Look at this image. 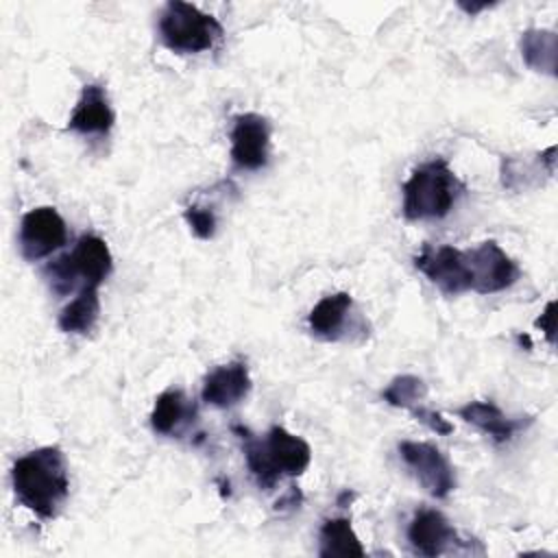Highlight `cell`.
<instances>
[{
	"instance_id": "24",
	"label": "cell",
	"mask_w": 558,
	"mask_h": 558,
	"mask_svg": "<svg viewBox=\"0 0 558 558\" xmlns=\"http://www.w3.org/2000/svg\"><path fill=\"white\" fill-rule=\"evenodd\" d=\"M554 301H549L547 305H545V310H543V314L536 318V327H541V331L545 333V338L554 344Z\"/></svg>"
},
{
	"instance_id": "6",
	"label": "cell",
	"mask_w": 558,
	"mask_h": 558,
	"mask_svg": "<svg viewBox=\"0 0 558 558\" xmlns=\"http://www.w3.org/2000/svg\"><path fill=\"white\" fill-rule=\"evenodd\" d=\"M414 266L442 292L449 296L471 290V270L466 264V253L442 244H425L414 257Z\"/></svg>"
},
{
	"instance_id": "1",
	"label": "cell",
	"mask_w": 558,
	"mask_h": 558,
	"mask_svg": "<svg viewBox=\"0 0 558 558\" xmlns=\"http://www.w3.org/2000/svg\"><path fill=\"white\" fill-rule=\"evenodd\" d=\"M17 501L39 519H54L70 493L68 462L59 447H39L17 458L11 469Z\"/></svg>"
},
{
	"instance_id": "22",
	"label": "cell",
	"mask_w": 558,
	"mask_h": 558,
	"mask_svg": "<svg viewBox=\"0 0 558 558\" xmlns=\"http://www.w3.org/2000/svg\"><path fill=\"white\" fill-rule=\"evenodd\" d=\"M185 222L190 225V229L194 231L196 238L201 240H209L216 233V214L209 207H198V205H190L183 211Z\"/></svg>"
},
{
	"instance_id": "11",
	"label": "cell",
	"mask_w": 558,
	"mask_h": 558,
	"mask_svg": "<svg viewBox=\"0 0 558 558\" xmlns=\"http://www.w3.org/2000/svg\"><path fill=\"white\" fill-rule=\"evenodd\" d=\"M408 541L414 554L436 558L458 541V534L442 512L423 508L412 517L408 525Z\"/></svg>"
},
{
	"instance_id": "26",
	"label": "cell",
	"mask_w": 558,
	"mask_h": 558,
	"mask_svg": "<svg viewBox=\"0 0 558 558\" xmlns=\"http://www.w3.org/2000/svg\"><path fill=\"white\" fill-rule=\"evenodd\" d=\"M458 7L462 9V11H466L469 15H475V13H480V11H484V9H488V7H493L490 2H480V4H464V2H458Z\"/></svg>"
},
{
	"instance_id": "25",
	"label": "cell",
	"mask_w": 558,
	"mask_h": 558,
	"mask_svg": "<svg viewBox=\"0 0 558 558\" xmlns=\"http://www.w3.org/2000/svg\"><path fill=\"white\" fill-rule=\"evenodd\" d=\"M301 501H303V495H301V490L296 488V486H290V490L277 501V508H299L301 506Z\"/></svg>"
},
{
	"instance_id": "3",
	"label": "cell",
	"mask_w": 558,
	"mask_h": 558,
	"mask_svg": "<svg viewBox=\"0 0 558 558\" xmlns=\"http://www.w3.org/2000/svg\"><path fill=\"white\" fill-rule=\"evenodd\" d=\"M159 35L166 48L179 54H196L211 50L220 37V22L203 13L198 7L181 0H172L159 15Z\"/></svg>"
},
{
	"instance_id": "12",
	"label": "cell",
	"mask_w": 558,
	"mask_h": 558,
	"mask_svg": "<svg viewBox=\"0 0 558 558\" xmlns=\"http://www.w3.org/2000/svg\"><path fill=\"white\" fill-rule=\"evenodd\" d=\"M248 392H251L248 366L242 360H233L229 364L216 366L205 375L201 397L207 405L231 408L242 399H246Z\"/></svg>"
},
{
	"instance_id": "14",
	"label": "cell",
	"mask_w": 558,
	"mask_h": 558,
	"mask_svg": "<svg viewBox=\"0 0 558 558\" xmlns=\"http://www.w3.org/2000/svg\"><path fill=\"white\" fill-rule=\"evenodd\" d=\"M458 416L482 429L497 445L508 442L525 423H530V418L521 421L506 416L493 401H469L462 408H458Z\"/></svg>"
},
{
	"instance_id": "23",
	"label": "cell",
	"mask_w": 558,
	"mask_h": 558,
	"mask_svg": "<svg viewBox=\"0 0 558 558\" xmlns=\"http://www.w3.org/2000/svg\"><path fill=\"white\" fill-rule=\"evenodd\" d=\"M412 414L416 416V421H421L423 425H427L432 432L440 434V436H447L453 432V425L436 410H429V408H423V405H414L412 408Z\"/></svg>"
},
{
	"instance_id": "4",
	"label": "cell",
	"mask_w": 558,
	"mask_h": 558,
	"mask_svg": "<svg viewBox=\"0 0 558 558\" xmlns=\"http://www.w3.org/2000/svg\"><path fill=\"white\" fill-rule=\"evenodd\" d=\"M113 257L105 240L98 235H81L72 253L52 262L46 272L50 275V283L57 292H65L74 286L76 277H83V286H98L111 275Z\"/></svg>"
},
{
	"instance_id": "15",
	"label": "cell",
	"mask_w": 558,
	"mask_h": 558,
	"mask_svg": "<svg viewBox=\"0 0 558 558\" xmlns=\"http://www.w3.org/2000/svg\"><path fill=\"white\" fill-rule=\"evenodd\" d=\"M196 418V405L183 395V390L170 388L155 399L150 412V425L157 434H177L183 425Z\"/></svg>"
},
{
	"instance_id": "8",
	"label": "cell",
	"mask_w": 558,
	"mask_h": 558,
	"mask_svg": "<svg viewBox=\"0 0 558 558\" xmlns=\"http://www.w3.org/2000/svg\"><path fill=\"white\" fill-rule=\"evenodd\" d=\"M68 227L54 207H35L20 222V253L26 262H39L61 248Z\"/></svg>"
},
{
	"instance_id": "20",
	"label": "cell",
	"mask_w": 558,
	"mask_h": 558,
	"mask_svg": "<svg viewBox=\"0 0 558 558\" xmlns=\"http://www.w3.org/2000/svg\"><path fill=\"white\" fill-rule=\"evenodd\" d=\"M233 432L242 440L244 460H246V466H248L251 475L255 477L257 486L266 488V490L272 488L277 484V477L270 473V469L266 464V458H264V451H262V440L255 434H251V429H246L242 425H233Z\"/></svg>"
},
{
	"instance_id": "9",
	"label": "cell",
	"mask_w": 558,
	"mask_h": 558,
	"mask_svg": "<svg viewBox=\"0 0 558 558\" xmlns=\"http://www.w3.org/2000/svg\"><path fill=\"white\" fill-rule=\"evenodd\" d=\"M270 122L259 113H240L231 129V159L242 170H259L268 163Z\"/></svg>"
},
{
	"instance_id": "19",
	"label": "cell",
	"mask_w": 558,
	"mask_h": 558,
	"mask_svg": "<svg viewBox=\"0 0 558 558\" xmlns=\"http://www.w3.org/2000/svg\"><path fill=\"white\" fill-rule=\"evenodd\" d=\"M521 57L534 72L556 74V33L530 28L521 37Z\"/></svg>"
},
{
	"instance_id": "17",
	"label": "cell",
	"mask_w": 558,
	"mask_h": 558,
	"mask_svg": "<svg viewBox=\"0 0 558 558\" xmlns=\"http://www.w3.org/2000/svg\"><path fill=\"white\" fill-rule=\"evenodd\" d=\"M100 314L98 286H83L76 299H72L59 314L57 325L65 333H87L94 329Z\"/></svg>"
},
{
	"instance_id": "16",
	"label": "cell",
	"mask_w": 558,
	"mask_h": 558,
	"mask_svg": "<svg viewBox=\"0 0 558 558\" xmlns=\"http://www.w3.org/2000/svg\"><path fill=\"white\" fill-rule=\"evenodd\" d=\"M351 305L353 299L347 292H333L323 296L307 316L310 331L323 340H336L340 336V329L344 327Z\"/></svg>"
},
{
	"instance_id": "10",
	"label": "cell",
	"mask_w": 558,
	"mask_h": 558,
	"mask_svg": "<svg viewBox=\"0 0 558 558\" xmlns=\"http://www.w3.org/2000/svg\"><path fill=\"white\" fill-rule=\"evenodd\" d=\"M262 451L268 469L277 477L281 475L296 477L310 466V460H312L310 445L303 438L290 434L281 425H272L268 429L266 438L262 440Z\"/></svg>"
},
{
	"instance_id": "5",
	"label": "cell",
	"mask_w": 558,
	"mask_h": 558,
	"mask_svg": "<svg viewBox=\"0 0 558 558\" xmlns=\"http://www.w3.org/2000/svg\"><path fill=\"white\" fill-rule=\"evenodd\" d=\"M399 456L432 497L445 499L456 488L453 466L436 445L403 440L399 442Z\"/></svg>"
},
{
	"instance_id": "18",
	"label": "cell",
	"mask_w": 558,
	"mask_h": 558,
	"mask_svg": "<svg viewBox=\"0 0 558 558\" xmlns=\"http://www.w3.org/2000/svg\"><path fill=\"white\" fill-rule=\"evenodd\" d=\"M318 556L331 558V556H364V547L357 538V534L351 527V521L347 517H333L327 519L320 525L318 532Z\"/></svg>"
},
{
	"instance_id": "13",
	"label": "cell",
	"mask_w": 558,
	"mask_h": 558,
	"mask_svg": "<svg viewBox=\"0 0 558 558\" xmlns=\"http://www.w3.org/2000/svg\"><path fill=\"white\" fill-rule=\"evenodd\" d=\"M116 124V113L109 105L107 92L98 83L83 87L81 98L68 120V131L81 135H107Z\"/></svg>"
},
{
	"instance_id": "2",
	"label": "cell",
	"mask_w": 558,
	"mask_h": 558,
	"mask_svg": "<svg viewBox=\"0 0 558 558\" xmlns=\"http://www.w3.org/2000/svg\"><path fill=\"white\" fill-rule=\"evenodd\" d=\"M464 192V183L440 157L412 170L403 183V216L408 220L445 218Z\"/></svg>"
},
{
	"instance_id": "7",
	"label": "cell",
	"mask_w": 558,
	"mask_h": 558,
	"mask_svg": "<svg viewBox=\"0 0 558 558\" xmlns=\"http://www.w3.org/2000/svg\"><path fill=\"white\" fill-rule=\"evenodd\" d=\"M464 253L471 270V290L477 294L501 292L521 275L517 262L495 240H486Z\"/></svg>"
},
{
	"instance_id": "21",
	"label": "cell",
	"mask_w": 558,
	"mask_h": 558,
	"mask_svg": "<svg viewBox=\"0 0 558 558\" xmlns=\"http://www.w3.org/2000/svg\"><path fill=\"white\" fill-rule=\"evenodd\" d=\"M427 395V384L416 375H397L384 390L381 399L392 408L412 410Z\"/></svg>"
}]
</instances>
